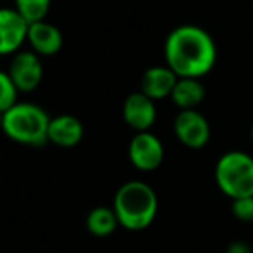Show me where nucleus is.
Masks as SVG:
<instances>
[{"mask_svg":"<svg viewBox=\"0 0 253 253\" xmlns=\"http://www.w3.org/2000/svg\"><path fill=\"white\" fill-rule=\"evenodd\" d=\"M167 66L179 78H201L217 63V45L211 35L196 25H180L165 40Z\"/></svg>","mask_w":253,"mask_h":253,"instance_id":"1","label":"nucleus"},{"mask_svg":"<svg viewBox=\"0 0 253 253\" xmlns=\"http://www.w3.org/2000/svg\"><path fill=\"white\" fill-rule=\"evenodd\" d=\"M113 210L120 225L128 231H142L153 224L158 213V198L149 184L128 180L116 191Z\"/></svg>","mask_w":253,"mask_h":253,"instance_id":"2","label":"nucleus"},{"mask_svg":"<svg viewBox=\"0 0 253 253\" xmlns=\"http://www.w3.org/2000/svg\"><path fill=\"white\" fill-rule=\"evenodd\" d=\"M50 116L35 102H16L0 118V128L11 141L23 146H42L47 142Z\"/></svg>","mask_w":253,"mask_h":253,"instance_id":"3","label":"nucleus"},{"mask_svg":"<svg viewBox=\"0 0 253 253\" xmlns=\"http://www.w3.org/2000/svg\"><path fill=\"white\" fill-rule=\"evenodd\" d=\"M215 182L231 200L253 196V158L243 151H227L215 165Z\"/></svg>","mask_w":253,"mask_h":253,"instance_id":"4","label":"nucleus"},{"mask_svg":"<svg viewBox=\"0 0 253 253\" xmlns=\"http://www.w3.org/2000/svg\"><path fill=\"white\" fill-rule=\"evenodd\" d=\"M173 134L186 148L201 149L210 141V123L196 109H180L173 120Z\"/></svg>","mask_w":253,"mask_h":253,"instance_id":"5","label":"nucleus"},{"mask_svg":"<svg viewBox=\"0 0 253 253\" xmlns=\"http://www.w3.org/2000/svg\"><path fill=\"white\" fill-rule=\"evenodd\" d=\"M7 73L19 92H33L43 80L42 57L33 50H19L12 56Z\"/></svg>","mask_w":253,"mask_h":253,"instance_id":"6","label":"nucleus"},{"mask_svg":"<svg viewBox=\"0 0 253 253\" xmlns=\"http://www.w3.org/2000/svg\"><path fill=\"white\" fill-rule=\"evenodd\" d=\"M165 148L153 132H137L128 144V160L141 172H153L163 163Z\"/></svg>","mask_w":253,"mask_h":253,"instance_id":"7","label":"nucleus"},{"mask_svg":"<svg viewBox=\"0 0 253 253\" xmlns=\"http://www.w3.org/2000/svg\"><path fill=\"white\" fill-rule=\"evenodd\" d=\"M28 26L14 7H0V56H12L21 50Z\"/></svg>","mask_w":253,"mask_h":253,"instance_id":"8","label":"nucleus"},{"mask_svg":"<svg viewBox=\"0 0 253 253\" xmlns=\"http://www.w3.org/2000/svg\"><path fill=\"white\" fill-rule=\"evenodd\" d=\"M123 120L132 130L137 132H149L156 122V104L153 99H149L146 94L139 92H132L130 95H126L123 101Z\"/></svg>","mask_w":253,"mask_h":253,"instance_id":"9","label":"nucleus"},{"mask_svg":"<svg viewBox=\"0 0 253 253\" xmlns=\"http://www.w3.org/2000/svg\"><path fill=\"white\" fill-rule=\"evenodd\" d=\"M26 42L30 43L33 52L39 54L40 57H50L56 56L63 49V33L56 25L43 19V21L32 23L28 26Z\"/></svg>","mask_w":253,"mask_h":253,"instance_id":"10","label":"nucleus"},{"mask_svg":"<svg viewBox=\"0 0 253 253\" xmlns=\"http://www.w3.org/2000/svg\"><path fill=\"white\" fill-rule=\"evenodd\" d=\"M84 139V123L73 115H57L50 118L47 142L59 148H75Z\"/></svg>","mask_w":253,"mask_h":253,"instance_id":"11","label":"nucleus"},{"mask_svg":"<svg viewBox=\"0 0 253 253\" xmlns=\"http://www.w3.org/2000/svg\"><path fill=\"white\" fill-rule=\"evenodd\" d=\"M177 77L169 66H153L144 71L141 78V92L146 94L153 101H162L165 97H170L173 87H175Z\"/></svg>","mask_w":253,"mask_h":253,"instance_id":"12","label":"nucleus"},{"mask_svg":"<svg viewBox=\"0 0 253 253\" xmlns=\"http://www.w3.org/2000/svg\"><path fill=\"white\" fill-rule=\"evenodd\" d=\"M207 95V88L198 78H179L170 99L179 109H194Z\"/></svg>","mask_w":253,"mask_h":253,"instance_id":"13","label":"nucleus"},{"mask_svg":"<svg viewBox=\"0 0 253 253\" xmlns=\"http://www.w3.org/2000/svg\"><path fill=\"white\" fill-rule=\"evenodd\" d=\"M120 225L116 213L113 208L108 207H95L94 210H90L87 217V229L90 234L104 238L115 232V229Z\"/></svg>","mask_w":253,"mask_h":253,"instance_id":"14","label":"nucleus"},{"mask_svg":"<svg viewBox=\"0 0 253 253\" xmlns=\"http://www.w3.org/2000/svg\"><path fill=\"white\" fill-rule=\"evenodd\" d=\"M52 0H14V9L28 25L43 21Z\"/></svg>","mask_w":253,"mask_h":253,"instance_id":"15","label":"nucleus"},{"mask_svg":"<svg viewBox=\"0 0 253 253\" xmlns=\"http://www.w3.org/2000/svg\"><path fill=\"white\" fill-rule=\"evenodd\" d=\"M18 94L19 90L12 84L7 71H0V115H4L18 102Z\"/></svg>","mask_w":253,"mask_h":253,"instance_id":"16","label":"nucleus"},{"mask_svg":"<svg viewBox=\"0 0 253 253\" xmlns=\"http://www.w3.org/2000/svg\"><path fill=\"white\" fill-rule=\"evenodd\" d=\"M232 215L241 222H253V196L232 200Z\"/></svg>","mask_w":253,"mask_h":253,"instance_id":"17","label":"nucleus"},{"mask_svg":"<svg viewBox=\"0 0 253 253\" xmlns=\"http://www.w3.org/2000/svg\"><path fill=\"white\" fill-rule=\"evenodd\" d=\"M227 253H252V250L245 241H234L227 246Z\"/></svg>","mask_w":253,"mask_h":253,"instance_id":"18","label":"nucleus"},{"mask_svg":"<svg viewBox=\"0 0 253 253\" xmlns=\"http://www.w3.org/2000/svg\"><path fill=\"white\" fill-rule=\"evenodd\" d=\"M250 135H252V142H253V126H252V132H250Z\"/></svg>","mask_w":253,"mask_h":253,"instance_id":"19","label":"nucleus"}]
</instances>
